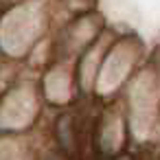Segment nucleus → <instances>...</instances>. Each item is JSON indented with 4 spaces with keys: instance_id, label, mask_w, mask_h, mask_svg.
<instances>
[]
</instances>
